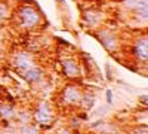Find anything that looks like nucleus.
<instances>
[{
  "instance_id": "6e6552de",
  "label": "nucleus",
  "mask_w": 148,
  "mask_h": 134,
  "mask_svg": "<svg viewBox=\"0 0 148 134\" xmlns=\"http://www.w3.org/2000/svg\"><path fill=\"white\" fill-rule=\"evenodd\" d=\"M45 76V72L40 66H34L33 69H30L28 72H25L22 75V79L24 81H27L28 83H37V82H40Z\"/></svg>"
},
{
  "instance_id": "f3484780",
  "label": "nucleus",
  "mask_w": 148,
  "mask_h": 134,
  "mask_svg": "<svg viewBox=\"0 0 148 134\" xmlns=\"http://www.w3.org/2000/svg\"><path fill=\"white\" fill-rule=\"evenodd\" d=\"M132 134H148V127L147 124H142V125H138L132 131Z\"/></svg>"
},
{
  "instance_id": "dca6fc26",
  "label": "nucleus",
  "mask_w": 148,
  "mask_h": 134,
  "mask_svg": "<svg viewBox=\"0 0 148 134\" xmlns=\"http://www.w3.org/2000/svg\"><path fill=\"white\" fill-rule=\"evenodd\" d=\"M105 101H107L108 106H111V104H113V101H114V92H113V90H111V88H107L105 90Z\"/></svg>"
},
{
  "instance_id": "1a4fd4ad",
  "label": "nucleus",
  "mask_w": 148,
  "mask_h": 134,
  "mask_svg": "<svg viewBox=\"0 0 148 134\" xmlns=\"http://www.w3.org/2000/svg\"><path fill=\"white\" fill-rule=\"evenodd\" d=\"M123 5H125V8L127 10L135 12V10H138L144 6H148V0H125Z\"/></svg>"
},
{
  "instance_id": "ddd939ff",
  "label": "nucleus",
  "mask_w": 148,
  "mask_h": 134,
  "mask_svg": "<svg viewBox=\"0 0 148 134\" xmlns=\"http://www.w3.org/2000/svg\"><path fill=\"white\" fill-rule=\"evenodd\" d=\"M95 17H96V12L95 10H89V12H86V14H84L83 18H84V21L88 22L90 27H96L98 22H96V18Z\"/></svg>"
},
{
  "instance_id": "0eeeda50",
  "label": "nucleus",
  "mask_w": 148,
  "mask_h": 134,
  "mask_svg": "<svg viewBox=\"0 0 148 134\" xmlns=\"http://www.w3.org/2000/svg\"><path fill=\"white\" fill-rule=\"evenodd\" d=\"M64 76L68 79H79L82 78V64L73 57H67L61 61Z\"/></svg>"
},
{
  "instance_id": "20e7f679",
  "label": "nucleus",
  "mask_w": 148,
  "mask_h": 134,
  "mask_svg": "<svg viewBox=\"0 0 148 134\" xmlns=\"http://www.w3.org/2000/svg\"><path fill=\"white\" fill-rule=\"evenodd\" d=\"M92 34L96 37V40L104 46V49H107L108 52L114 54L116 51H119L120 40H119V37L116 36L114 31H111V30H108V28H98V30L93 31Z\"/></svg>"
},
{
  "instance_id": "7ed1b4c3",
  "label": "nucleus",
  "mask_w": 148,
  "mask_h": 134,
  "mask_svg": "<svg viewBox=\"0 0 148 134\" xmlns=\"http://www.w3.org/2000/svg\"><path fill=\"white\" fill-rule=\"evenodd\" d=\"M33 118H34V122L37 125H40L43 128L51 127L52 122L55 121V113H53V109H52L51 103L49 101H40L37 104V107L34 109Z\"/></svg>"
},
{
  "instance_id": "6ab92c4d",
  "label": "nucleus",
  "mask_w": 148,
  "mask_h": 134,
  "mask_svg": "<svg viewBox=\"0 0 148 134\" xmlns=\"http://www.w3.org/2000/svg\"><path fill=\"white\" fill-rule=\"evenodd\" d=\"M55 134H74V133H73L70 128H59Z\"/></svg>"
},
{
  "instance_id": "9d476101",
  "label": "nucleus",
  "mask_w": 148,
  "mask_h": 134,
  "mask_svg": "<svg viewBox=\"0 0 148 134\" xmlns=\"http://www.w3.org/2000/svg\"><path fill=\"white\" fill-rule=\"evenodd\" d=\"M95 100L96 97L93 94H89V92H83V99H82V103H80V107H83L84 110H92V107L95 106Z\"/></svg>"
},
{
  "instance_id": "f03ea898",
  "label": "nucleus",
  "mask_w": 148,
  "mask_h": 134,
  "mask_svg": "<svg viewBox=\"0 0 148 134\" xmlns=\"http://www.w3.org/2000/svg\"><path fill=\"white\" fill-rule=\"evenodd\" d=\"M83 99V90L79 87V85L74 83H68L62 88L59 94V101L62 103V106L65 107H77L80 106Z\"/></svg>"
},
{
  "instance_id": "9b49d317",
  "label": "nucleus",
  "mask_w": 148,
  "mask_h": 134,
  "mask_svg": "<svg viewBox=\"0 0 148 134\" xmlns=\"http://www.w3.org/2000/svg\"><path fill=\"white\" fill-rule=\"evenodd\" d=\"M0 116L3 119H14L16 116V112L12 106H9L8 103H3L0 104Z\"/></svg>"
},
{
  "instance_id": "423d86ee",
  "label": "nucleus",
  "mask_w": 148,
  "mask_h": 134,
  "mask_svg": "<svg viewBox=\"0 0 148 134\" xmlns=\"http://www.w3.org/2000/svg\"><path fill=\"white\" fill-rule=\"evenodd\" d=\"M12 66L16 70L18 75H24L25 72H28L30 69H33L34 66H37V63L34 61V58L30 52L27 51H19L14 55V60H12Z\"/></svg>"
},
{
  "instance_id": "a211bd4d",
  "label": "nucleus",
  "mask_w": 148,
  "mask_h": 134,
  "mask_svg": "<svg viewBox=\"0 0 148 134\" xmlns=\"http://www.w3.org/2000/svg\"><path fill=\"white\" fill-rule=\"evenodd\" d=\"M138 100H139L141 104H144V106L147 107V104H148V95H147V94H141Z\"/></svg>"
},
{
  "instance_id": "aec40b11",
  "label": "nucleus",
  "mask_w": 148,
  "mask_h": 134,
  "mask_svg": "<svg viewBox=\"0 0 148 134\" xmlns=\"http://www.w3.org/2000/svg\"><path fill=\"white\" fill-rule=\"evenodd\" d=\"M58 3H61V5H64V0H56Z\"/></svg>"
},
{
  "instance_id": "f257e3e1",
  "label": "nucleus",
  "mask_w": 148,
  "mask_h": 134,
  "mask_svg": "<svg viewBox=\"0 0 148 134\" xmlns=\"http://www.w3.org/2000/svg\"><path fill=\"white\" fill-rule=\"evenodd\" d=\"M14 19L16 22V26L24 30H34L42 24L43 15L40 9L37 8V5H27L21 3L15 12H14Z\"/></svg>"
},
{
  "instance_id": "4468645a",
  "label": "nucleus",
  "mask_w": 148,
  "mask_h": 134,
  "mask_svg": "<svg viewBox=\"0 0 148 134\" xmlns=\"http://www.w3.org/2000/svg\"><path fill=\"white\" fill-rule=\"evenodd\" d=\"M10 15V9H9V5L6 2H0V21H5L8 19Z\"/></svg>"
},
{
  "instance_id": "39448f33",
  "label": "nucleus",
  "mask_w": 148,
  "mask_h": 134,
  "mask_svg": "<svg viewBox=\"0 0 148 134\" xmlns=\"http://www.w3.org/2000/svg\"><path fill=\"white\" fill-rule=\"evenodd\" d=\"M130 55L133 57V60L136 63L147 66V61H148V37H147V34L139 36V37L135 39V42L132 43V48H130Z\"/></svg>"
},
{
  "instance_id": "f8f14e48",
  "label": "nucleus",
  "mask_w": 148,
  "mask_h": 134,
  "mask_svg": "<svg viewBox=\"0 0 148 134\" xmlns=\"http://www.w3.org/2000/svg\"><path fill=\"white\" fill-rule=\"evenodd\" d=\"M19 134H39V131H37V127L34 124H22L19 127Z\"/></svg>"
},
{
  "instance_id": "2eb2a0df",
  "label": "nucleus",
  "mask_w": 148,
  "mask_h": 134,
  "mask_svg": "<svg viewBox=\"0 0 148 134\" xmlns=\"http://www.w3.org/2000/svg\"><path fill=\"white\" fill-rule=\"evenodd\" d=\"M104 70H105V79L108 82H114V76H116V72L113 70V66H111L110 63H105L104 64Z\"/></svg>"
}]
</instances>
